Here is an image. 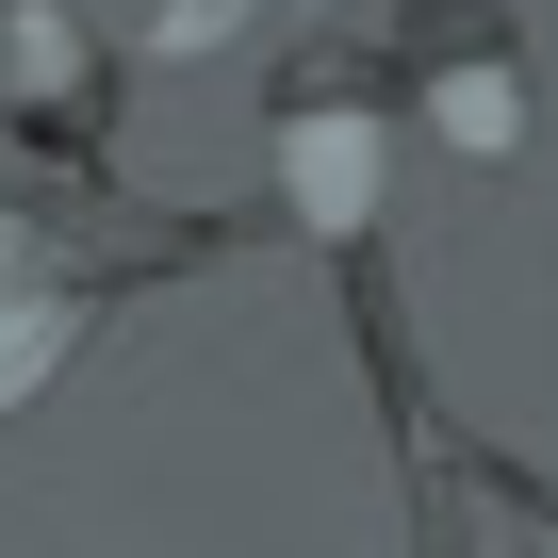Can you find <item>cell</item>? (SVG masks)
I'll list each match as a JSON object with an SVG mask.
<instances>
[{
    "label": "cell",
    "mask_w": 558,
    "mask_h": 558,
    "mask_svg": "<svg viewBox=\"0 0 558 558\" xmlns=\"http://www.w3.org/2000/svg\"><path fill=\"white\" fill-rule=\"evenodd\" d=\"M99 17H116L132 66H181V50H263V34H296V50H313L345 0H99Z\"/></svg>",
    "instance_id": "1"
},
{
    "label": "cell",
    "mask_w": 558,
    "mask_h": 558,
    "mask_svg": "<svg viewBox=\"0 0 558 558\" xmlns=\"http://www.w3.org/2000/svg\"><path fill=\"white\" fill-rule=\"evenodd\" d=\"M279 181H296L313 230H362V214H378V116H362L345 83H329V116L296 99V116H279Z\"/></svg>",
    "instance_id": "2"
},
{
    "label": "cell",
    "mask_w": 558,
    "mask_h": 558,
    "mask_svg": "<svg viewBox=\"0 0 558 558\" xmlns=\"http://www.w3.org/2000/svg\"><path fill=\"white\" fill-rule=\"evenodd\" d=\"M509 525H525V558H558V493H509Z\"/></svg>",
    "instance_id": "3"
}]
</instances>
